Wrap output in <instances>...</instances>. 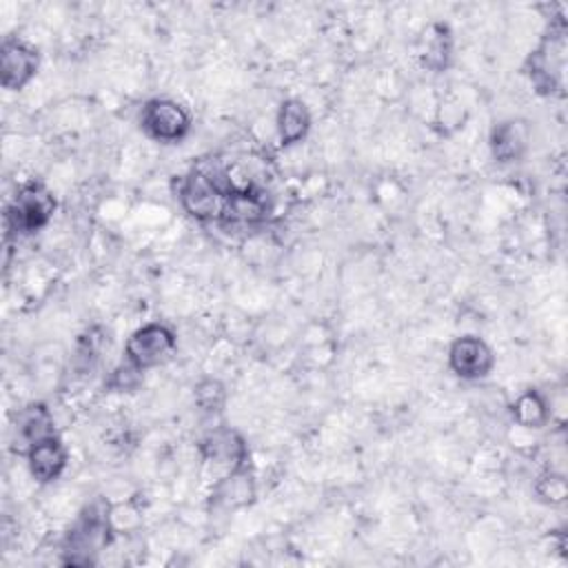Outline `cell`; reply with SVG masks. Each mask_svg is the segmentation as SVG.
<instances>
[{
	"instance_id": "6da1fadb",
	"label": "cell",
	"mask_w": 568,
	"mask_h": 568,
	"mask_svg": "<svg viewBox=\"0 0 568 568\" xmlns=\"http://www.w3.org/2000/svg\"><path fill=\"white\" fill-rule=\"evenodd\" d=\"M237 184L220 166H193L178 180V202L197 222L226 220Z\"/></svg>"
},
{
	"instance_id": "7a4b0ae2",
	"label": "cell",
	"mask_w": 568,
	"mask_h": 568,
	"mask_svg": "<svg viewBox=\"0 0 568 568\" xmlns=\"http://www.w3.org/2000/svg\"><path fill=\"white\" fill-rule=\"evenodd\" d=\"M113 513L104 497L89 501L62 539V561L69 566H91L113 541Z\"/></svg>"
},
{
	"instance_id": "3957f363",
	"label": "cell",
	"mask_w": 568,
	"mask_h": 568,
	"mask_svg": "<svg viewBox=\"0 0 568 568\" xmlns=\"http://www.w3.org/2000/svg\"><path fill=\"white\" fill-rule=\"evenodd\" d=\"M53 193L38 180L18 186L4 209L7 235H33L42 231L55 213Z\"/></svg>"
},
{
	"instance_id": "277c9868",
	"label": "cell",
	"mask_w": 568,
	"mask_h": 568,
	"mask_svg": "<svg viewBox=\"0 0 568 568\" xmlns=\"http://www.w3.org/2000/svg\"><path fill=\"white\" fill-rule=\"evenodd\" d=\"M564 53H566V27H564V20H559L557 27L550 24V31L541 38L539 47L526 60V73L530 75V82L539 93L550 95L557 89H561Z\"/></svg>"
},
{
	"instance_id": "5b68a950",
	"label": "cell",
	"mask_w": 568,
	"mask_h": 568,
	"mask_svg": "<svg viewBox=\"0 0 568 568\" xmlns=\"http://www.w3.org/2000/svg\"><path fill=\"white\" fill-rule=\"evenodd\" d=\"M140 126L151 140L175 144L189 135L191 113L173 98H151L140 111Z\"/></svg>"
},
{
	"instance_id": "8992f818",
	"label": "cell",
	"mask_w": 568,
	"mask_h": 568,
	"mask_svg": "<svg viewBox=\"0 0 568 568\" xmlns=\"http://www.w3.org/2000/svg\"><path fill=\"white\" fill-rule=\"evenodd\" d=\"M178 346V337L171 326L162 322H149L135 328L124 344V359L140 371H149L166 362Z\"/></svg>"
},
{
	"instance_id": "52a82bcc",
	"label": "cell",
	"mask_w": 568,
	"mask_h": 568,
	"mask_svg": "<svg viewBox=\"0 0 568 568\" xmlns=\"http://www.w3.org/2000/svg\"><path fill=\"white\" fill-rule=\"evenodd\" d=\"M40 69V51L20 40L7 38L0 47V84L7 91L24 89Z\"/></svg>"
},
{
	"instance_id": "ba28073f",
	"label": "cell",
	"mask_w": 568,
	"mask_h": 568,
	"mask_svg": "<svg viewBox=\"0 0 568 568\" xmlns=\"http://www.w3.org/2000/svg\"><path fill=\"white\" fill-rule=\"evenodd\" d=\"M495 366L493 348L479 335L455 337L448 346V368L468 382H477L490 375Z\"/></svg>"
},
{
	"instance_id": "9c48e42d",
	"label": "cell",
	"mask_w": 568,
	"mask_h": 568,
	"mask_svg": "<svg viewBox=\"0 0 568 568\" xmlns=\"http://www.w3.org/2000/svg\"><path fill=\"white\" fill-rule=\"evenodd\" d=\"M200 453L204 462L224 466L226 470L251 462L246 439L231 426H215L200 439Z\"/></svg>"
},
{
	"instance_id": "30bf717a",
	"label": "cell",
	"mask_w": 568,
	"mask_h": 568,
	"mask_svg": "<svg viewBox=\"0 0 568 568\" xmlns=\"http://www.w3.org/2000/svg\"><path fill=\"white\" fill-rule=\"evenodd\" d=\"M255 495H257V486H255V475L248 462L226 470V475L213 484L211 506L222 510H237V508L251 506L255 501Z\"/></svg>"
},
{
	"instance_id": "8fae6325",
	"label": "cell",
	"mask_w": 568,
	"mask_h": 568,
	"mask_svg": "<svg viewBox=\"0 0 568 568\" xmlns=\"http://www.w3.org/2000/svg\"><path fill=\"white\" fill-rule=\"evenodd\" d=\"M27 466L31 477L38 484H53L62 477L69 464V448L62 442V437L55 433L51 437H44L36 442L27 453Z\"/></svg>"
},
{
	"instance_id": "7c38bea8",
	"label": "cell",
	"mask_w": 568,
	"mask_h": 568,
	"mask_svg": "<svg viewBox=\"0 0 568 568\" xmlns=\"http://www.w3.org/2000/svg\"><path fill=\"white\" fill-rule=\"evenodd\" d=\"M13 433H16V442L20 446V453L24 455L36 442L58 433L55 422H53V413L49 410L47 404L31 402V404L18 408V413L13 415Z\"/></svg>"
},
{
	"instance_id": "4fadbf2b",
	"label": "cell",
	"mask_w": 568,
	"mask_h": 568,
	"mask_svg": "<svg viewBox=\"0 0 568 568\" xmlns=\"http://www.w3.org/2000/svg\"><path fill=\"white\" fill-rule=\"evenodd\" d=\"M488 144L495 162H519L528 149V126L521 120H504L493 126Z\"/></svg>"
},
{
	"instance_id": "5bb4252c",
	"label": "cell",
	"mask_w": 568,
	"mask_h": 568,
	"mask_svg": "<svg viewBox=\"0 0 568 568\" xmlns=\"http://www.w3.org/2000/svg\"><path fill=\"white\" fill-rule=\"evenodd\" d=\"M419 62L433 73H442L450 67L453 60V33L448 24L433 22L419 38Z\"/></svg>"
},
{
	"instance_id": "9a60e30c",
	"label": "cell",
	"mask_w": 568,
	"mask_h": 568,
	"mask_svg": "<svg viewBox=\"0 0 568 568\" xmlns=\"http://www.w3.org/2000/svg\"><path fill=\"white\" fill-rule=\"evenodd\" d=\"M311 111L306 102L300 98H286L277 106L275 115V129H277V140L282 146H293L300 144L308 131H311Z\"/></svg>"
},
{
	"instance_id": "2e32d148",
	"label": "cell",
	"mask_w": 568,
	"mask_h": 568,
	"mask_svg": "<svg viewBox=\"0 0 568 568\" xmlns=\"http://www.w3.org/2000/svg\"><path fill=\"white\" fill-rule=\"evenodd\" d=\"M510 415L513 419L524 426V428H532V430H539L548 424L550 419V406L546 402V397L535 390V388H526L521 390L515 402L510 404Z\"/></svg>"
},
{
	"instance_id": "e0dca14e",
	"label": "cell",
	"mask_w": 568,
	"mask_h": 568,
	"mask_svg": "<svg viewBox=\"0 0 568 568\" xmlns=\"http://www.w3.org/2000/svg\"><path fill=\"white\" fill-rule=\"evenodd\" d=\"M193 399L197 404V408L206 415H217L222 413L224 404H226V388L220 379L215 377H204L195 384L193 388Z\"/></svg>"
},
{
	"instance_id": "ac0fdd59",
	"label": "cell",
	"mask_w": 568,
	"mask_h": 568,
	"mask_svg": "<svg viewBox=\"0 0 568 568\" xmlns=\"http://www.w3.org/2000/svg\"><path fill=\"white\" fill-rule=\"evenodd\" d=\"M535 493L541 501L546 504H564L566 497H568V486H566V479L564 475H555V473H546L537 479L535 484Z\"/></svg>"
},
{
	"instance_id": "d6986e66",
	"label": "cell",
	"mask_w": 568,
	"mask_h": 568,
	"mask_svg": "<svg viewBox=\"0 0 568 568\" xmlns=\"http://www.w3.org/2000/svg\"><path fill=\"white\" fill-rule=\"evenodd\" d=\"M142 373H144V371H140L138 366H133V364H129V362L124 359L122 364H118V366L111 371V375H109V379H106V386H109L111 390H118V393H131V390H135V388L140 386Z\"/></svg>"
}]
</instances>
